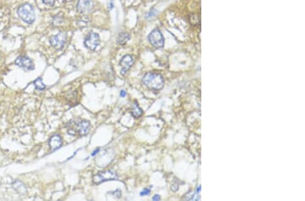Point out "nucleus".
<instances>
[{"label": "nucleus", "instance_id": "nucleus-3", "mask_svg": "<svg viewBox=\"0 0 305 201\" xmlns=\"http://www.w3.org/2000/svg\"><path fill=\"white\" fill-rule=\"evenodd\" d=\"M18 15L27 24H32L35 20V12L30 4H25L20 6L18 9Z\"/></svg>", "mask_w": 305, "mask_h": 201}, {"label": "nucleus", "instance_id": "nucleus-10", "mask_svg": "<svg viewBox=\"0 0 305 201\" xmlns=\"http://www.w3.org/2000/svg\"><path fill=\"white\" fill-rule=\"evenodd\" d=\"M93 3L91 0H79L78 10L81 13H85L92 10Z\"/></svg>", "mask_w": 305, "mask_h": 201}, {"label": "nucleus", "instance_id": "nucleus-12", "mask_svg": "<svg viewBox=\"0 0 305 201\" xmlns=\"http://www.w3.org/2000/svg\"><path fill=\"white\" fill-rule=\"evenodd\" d=\"M131 113H132V115L134 118H139L140 117H141V115H142V110L140 108L138 104L136 102L133 104V105L132 106V109H131Z\"/></svg>", "mask_w": 305, "mask_h": 201}, {"label": "nucleus", "instance_id": "nucleus-7", "mask_svg": "<svg viewBox=\"0 0 305 201\" xmlns=\"http://www.w3.org/2000/svg\"><path fill=\"white\" fill-rule=\"evenodd\" d=\"M100 44V38L98 34L95 33H90L87 36L84 41V45L88 49L94 50Z\"/></svg>", "mask_w": 305, "mask_h": 201}, {"label": "nucleus", "instance_id": "nucleus-11", "mask_svg": "<svg viewBox=\"0 0 305 201\" xmlns=\"http://www.w3.org/2000/svg\"><path fill=\"white\" fill-rule=\"evenodd\" d=\"M62 145V141L60 135H55L50 138L49 140V146L52 151H55L61 148Z\"/></svg>", "mask_w": 305, "mask_h": 201}, {"label": "nucleus", "instance_id": "nucleus-13", "mask_svg": "<svg viewBox=\"0 0 305 201\" xmlns=\"http://www.w3.org/2000/svg\"><path fill=\"white\" fill-rule=\"evenodd\" d=\"M130 35L127 33H121L119 34L118 38V43L120 45H124L129 40Z\"/></svg>", "mask_w": 305, "mask_h": 201}, {"label": "nucleus", "instance_id": "nucleus-9", "mask_svg": "<svg viewBox=\"0 0 305 201\" xmlns=\"http://www.w3.org/2000/svg\"><path fill=\"white\" fill-rule=\"evenodd\" d=\"M119 63H120V65L122 66V69L121 70V75L125 76L127 74L128 71L133 65L134 59L132 56L125 55L121 58V60H120Z\"/></svg>", "mask_w": 305, "mask_h": 201}, {"label": "nucleus", "instance_id": "nucleus-17", "mask_svg": "<svg viewBox=\"0 0 305 201\" xmlns=\"http://www.w3.org/2000/svg\"><path fill=\"white\" fill-rule=\"evenodd\" d=\"M113 194H115V196L117 198H120L121 197V191L119 190V189L117 190H115V192H113Z\"/></svg>", "mask_w": 305, "mask_h": 201}, {"label": "nucleus", "instance_id": "nucleus-2", "mask_svg": "<svg viewBox=\"0 0 305 201\" xmlns=\"http://www.w3.org/2000/svg\"><path fill=\"white\" fill-rule=\"evenodd\" d=\"M142 82L150 89L160 90L164 86V80L161 75L156 73H148L144 76Z\"/></svg>", "mask_w": 305, "mask_h": 201}, {"label": "nucleus", "instance_id": "nucleus-15", "mask_svg": "<svg viewBox=\"0 0 305 201\" xmlns=\"http://www.w3.org/2000/svg\"><path fill=\"white\" fill-rule=\"evenodd\" d=\"M150 193H151L150 190L148 188H145L141 192V193H140V195H141V196H147V195H149Z\"/></svg>", "mask_w": 305, "mask_h": 201}, {"label": "nucleus", "instance_id": "nucleus-5", "mask_svg": "<svg viewBox=\"0 0 305 201\" xmlns=\"http://www.w3.org/2000/svg\"><path fill=\"white\" fill-rule=\"evenodd\" d=\"M150 43L155 47H162L164 45V38L161 31L157 29H154L149 35Z\"/></svg>", "mask_w": 305, "mask_h": 201}, {"label": "nucleus", "instance_id": "nucleus-14", "mask_svg": "<svg viewBox=\"0 0 305 201\" xmlns=\"http://www.w3.org/2000/svg\"><path fill=\"white\" fill-rule=\"evenodd\" d=\"M34 85L36 87L37 89L38 90H44L45 88V86L43 83V81L41 78L37 79L36 80L34 81Z\"/></svg>", "mask_w": 305, "mask_h": 201}, {"label": "nucleus", "instance_id": "nucleus-6", "mask_svg": "<svg viewBox=\"0 0 305 201\" xmlns=\"http://www.w3.org/2000/svg\"><path fill=\"white\" fill-rule=\"evenodd\" d=\"M67 35L65 32L59 33L58 35L51 37L50 42L54 48L56 50H61L63 47L66 41Z\"/></svg>", "mask_w": 305, "mask_h": 201}, {"label": "nucleus", "instance_id": "nucleus-4", "mask_svg": "<svg viewBox=\"0 0 305 201\" xmlns=\"http://www.w3.org/2000/svg\"><path fill=\"white\" fill-rule=\"evenodd\" d=\"M117 178H118V174L116 173L115 171L113 170H108L98 172L97 174L93 177L92 182L96 184H99V183L106 182V181L117 180Z\"/></svg>", "mask_w": 305, "mask_h": 201}, {"label": "nucleus", "instance_id": "nucleus-1", "mask_svg": "<svg viewBox=\"0 0 305 201\" xmlns=\"http://www.w3.org/2000/svg\"><path fill=\"white\" fill-rule=\"evenodd\" d=\"M68 134L71 135H85L89 134L91 125L88 121L84 119L73 120L67 124Z\"/></svg>", "mask_w": 305, "mask_h": 201}, {"label": "nucleus", "instance_id": "nucleus-18", "mask_svg": "<svg viewBox=\"0 0 305 201\" xmlns=\"http://www.w3.org/2000/svg\"><path fill=\"white\" fill-rule=\"evenodd\" d=\"M160 199L161 198H160V196H159V195H158V194L155 195V196H153V197L152 198L153 200H160Z\"/></svg>", "mask_w": 305, "mask_h": 201}, {"label": "nucleus", "instance_id": "nucleus-20", "mask_svg": "<svg viewBox=\"0 0 305 201\" xmlns=\"http://www.w3.org/2000/svg\"><path fill=\"white\" fill-rule=\"evenodd\" d=\"M98 151H99V149H97V150H96V151H95L94 152H93V153L92 154V156H94V155H95V154H96V153H98Z\"/></svg>", "mask_w": 305, "mask_h": 201}, {"label": "nucleus", "instance_id": "nucleus-8", "mask_svg": "<svg viewBox=\"0 0 305 201\" xmlns=\"http://www.w3.org/2000/svg\"><path fill=\"white\" fill-rule=\"evenodd\" d=\"M15 64L25 70H32L34 69V64L32 60L27 56H20L17 58Z\"/></svg>", "mask_w": 305, "mask_h": 201}, {"label": "nucleus", "instance_id": "nucleus-16", "mask_svg": "<svg viewBox=\"0 0 305 201\" xmlns=\"http://www.w3.org/2000/svg\"><path fill=\"white\" fill-rule=\"evenodd\" d=\"M43 2H44L45 4L53 5L54 4H55V0H43Z\"/></svg>", "mask_w": 305, "mask_h": 201}, {"label": "nucleus", "instance_id": "nucleus-19", "mask_svg": "<svg viewBox=\"0 0 305 201\" xmlns=\"http://www.w3.org/2000/svg\"><path fill=\"white\" fill-rule=\"evenodd\" d=\"M126 96V92H125V90H121V92H120V96L121 98H124L125 97V96Z\"/></svg>", "mask_w": 305, "mask_h": 201}]
</instances>
